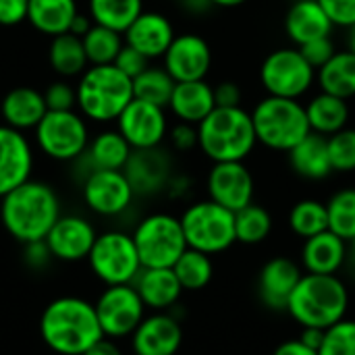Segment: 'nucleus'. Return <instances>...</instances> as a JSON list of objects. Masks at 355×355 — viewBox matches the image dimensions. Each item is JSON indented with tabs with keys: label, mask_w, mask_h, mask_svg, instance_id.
<instances>
[{
	"label": "nucleus",
	"mask_w": 355,
	"mask_h": 355,
	"mask_svg": "<svg viewBox=\"0 0 355 355\" xmlns=\"http://www.w3.org/2000/svg\"><path fill=\"white\" fill-rule=\"evenodd\" d=\"M29 0H0V25L12 27L27 21Z\"/></svg>",
	"instance_id": "09e8293b"
},
{
	"label": "nucleus",
	"mask_w": 355,
	"mask_h": 355,
	"mask_svg": "<svg viewBox=\"0 0 355 355\" xmlns=\"http://www.w3.org/2000/svg\"><path fill=\"white\" fill-rule=\"evenodd\" d=\"M87 156L92 162V168H104V171H123L131 158L133 148L123 137L119 129H106L98 133L94 139H89Z\"/></svg>",
	"instance_id": "2f4dec72"
},
{
	"label": "nucleus",
	"mask_w": 355,
	"mask_h": 355,
	"mask_svg": "<svg viewBox=\"0 0 355 355\" xmlns=\"http://www.w3.org/2000/svg\"><path fill=\"white\" fill-rule=\"evenodd\" d=\"M300 52L304 54V58L318 71L320 67H324L335 54H337V48L333 44V37H318V40H312L304 46H297Z\"/></svg>",
	"instance_id": "c03bdc74"
},
{
	"label": "nucleus",
	"mask_w": 355,
	"mask_h": 355,
	"mask_svg": "<svg viewBox=\"0 0 355 355\" xmlns=\"http://www.w3.org/2000/svg\"><path fill=\"white\" fill-rule=\"evenodd\" d=\"M258 144L275 152H289L308 133H312L306 104L291 98L266 96L252 110Z\"/></svg>",
	"instance_id": "423d86ee"
},
{
	"label": "nucleus",
	"mask_w": 355,
	"mask_h": 355,
	"mask_svg": "<svg viewBox=\"0 0 355 355\" xmlns=\"http://www.w3.org/2000/svg\"><path fill=\"white\" fill-rule=\"evenodd\" d=\"M116 129L133 150H150L158 148L168 135V121L162 106L133 98L116 119Z\"/></svg>",
	"instance_id": "4468645a"
},
{
	"label": "nucleus",
	"mask_w": 355,
	"mask_h": 355,
	"mask_svg": "<svg viewBox=\"0 0 355 355\" xmlns=\"http://www.w3.org/2000/svg\"><path fill=\"white\" fill-rule=\"evenodd\" d=\"M349 289L339 275H310L306 272L295 287L287 314L304 329H331L347 316Z\"/></svg>",
	"instance_id": "7ed1b4c3"
},
{
	"label": "nucleus",
	"mask_w": 355,
	"mask_h": 355,
	"mask_svg": "<svg viewBox=\"0 0 355 355\" xmlns=\"http://www.w3.org/2000/svg\"><path fill=\"white\" fill-rule=\"evenodd\" d=\"M208 198L231 212H239L254 202L256 183L243 162H214L208 173Z\"/></svg>",
	"instance_id": "2eb2a0df"
},
{
	"label": "nucleus",
	"mask_w": 355,
	"mask_h": 355,
	"mask_svg": "<svg viewBox=\"0 0 355 355\" xmlns=\"http://www.w3.org/2000/svg\"><path fill=\"white\" fill-rule=\"evenodd\" d=\"M87 264L94 277L106 287L133 285L144 268L133 237L123 231L100 233L89 250Z\"/></svg>",
	"instance_id": "1a4fd4ad"
},
{
	"label": "nucleus",
	"mask_w": 355,
	"mask_h": 355,
	"mask_svg": "<svg viewBox=\"0 0 355 355\" xmlns=\"http://www.w3.org/2000/svg\"><path fill=\"white\" fill-rule=\"evenodd\" d=\"M168 108L177 116V121L189 123V125H200L216 108L214 87L206 79L181 81L175 85Z\"/></svg>",
	"instance_id": "a878e982"
},
{
	"label": "nucleus",
	"mask_w": 355,
	"mask_h": 355,
	"mask_svg": "<svg viewBox=\"0 0 355 355\" xmlns=\"http://www.w3.org/2000/svg\"><path fill=\"white\" fill-rule=\"evenodd\" d=\"M289 227L302 239H310V237L327 231L329 229L327 204H322L318 200H300L289 210Z\"/></svg>",
	"instance_id": "58836bf2"
},
{
	"label": "nucleus",
	"mask_w": 355,
	"mask_h": 355,
	"mask_svg": "<svg viewBox=\"0 0 355 355\" xmlns=\"http://www.w3.org/2000/svg\"><path fill=\"white\" fill-rule=\"evenodd\" d=\"M304 272L297 262L285 256L270 258L258 275L260 302L272 312H287L289 300L300 285Z\"/></svg>",
	"instance_id": "6ab92c4d"
},
{
	"label": "nucleus",
	"mask_w": 355,
	"mask_h": 355,
	"mask_svg": "<svg viewBox=\"0 0 355 355\" xmlns=\"http://www.w3.org/2000/svg\"><path fill=\"white\" fill-rule=\"evenodd\" d=\"M198 135L200 150L212 162H243L258 144L252 112L241 106H216L198 125Z\"/></svg>",
	"instance_id": "20e7f679"
},
{
	"label": "nucleus",
	"mask_w": 355,
	"mask_h": 355,
	"mask_svg": "<svg viewBox=\"0 0 355 355\" xmlns=\"http://www.w3.org/2000/svg\"><path fill=\"white\" fill-rule=\"evenodd\" d=\"M175 27L171 19L158 10H144L123 33L125 44L139 50L144 56L162 58L175 40Z\"/></svg>",
	"instance_id": "4be33fe9"
},
{
	"label": "nucleus",
	"mask_w": 355,
	"mask_h": 355,
	"mask_svg": "<svg viewBox=\"0 0 355 355\" xmlns=\"http://www.w3.org/2000/svg\"><path fill=\"white\" fill-rule=\"evenodd\" d=\"M48 60H50V67L62 77L83 75V71L89 64L81 37H77L69 31L52 37L50 48H48Z\"/></svg>",
	"instance_id": "473e14b6"
},
{
	"label": "nucleus",
	"mask_w": 355,
	"mask_h": 355,
	"mask_svg": "<svg viewBox=\"0 0 355 355\" xmlns=\"http://www.w3.org/2000/svg\"><path fill=\"white\" fill-rule=\"evenodd\" d=\"M181 227L187 239V248L208 256L223 254L237 243L235 212L212 202L210 198L187 206L181 214Z\"/></svg>",
	"instance_id": "0eeeda50"
},
{
	"label": "nucleus",
	"mask_w": 355,
	"mask_h": 355,
	"mask_svg": "<svg viewBox=\"0 0 355 355\" xmlns=\"http://www.w3.org/2000/svg\"><path fill=\"white\" fill-rule=\"evenodd\" d=\"M133 287L137 289L144 306L154 312L171 310L183 293L173 268H141L133 281Z\"/></svg>",
	"instance_id": "393cba45"
},
{
	"label": "nucleus",
	"mask_w": 355,
	"mask_h": 355,
	"mask_svg": "<svg viewBox=\"0 0 355 355\" xmlns=\"http://www.w3.org/2000/svg\"><path fill=\"white\" fill-rule=\"evenodd\" d=\"M119 71H123L127 77H131V79H135L137 75H141L148 67H150V58L148 56H144L139 50H135V48H131V46H123L121 48V52H119V56L114 58V62H112Z\"/></svg>",
	"instance_id": "a18cd8bd"
},
{
	"label": "nucleus",
	"mask_w": 355,
	"mask_h": 355,
	"mask_svg": "<svg viewBox=\"0 0 355 355\" xmlns=\"http://www.w3.org/2000/svg\"><path fill=\"white\" fill-rule=\"evenodd\" d=\"M42 94L48 110H73L77 106V87L67 81H54Z\"/></svg>",
	"instance_id": "37998d69"
},
{
	"label": "nucleus",
	"mask_w": 355,
	"mask_h": 355,
	"mask_svg": "<svg viewBox=\"0 0 355 355\" xmlns=\"http://www.w3.org/2000/svg\"><path fill=\"white\" fill-rule=\"evenodd\" d=\"M272 355H318L316 349H312V347H308L306 343H302L300 339H289V341H285V343H281Z\"/></svg>",
	"instance_id": "603ef678"
},
{
	"label": "nucleus",
	"mask_w": 355,
	"mask_h": 355,
	"mask_svg": "<svg viewBox=\"0 0 355 355\" xmlns=\"http://www.w3.org/2000/svg\"><path fill=\"white\" fill-rule=\"evenodd\" d=\"M260 81L268 96L300 100L312 89L316 69L304 58L297 46L277 48L262 60Z\"/></svg>",
	"instance_id": "9d476101"
},
{
	"label": "nucleus",
	"mask_w": 355,
	"mask_h": 355,
	"mask_svg": "<svg viewBox=\"0 0 355 355\" xmlns=\"http://www.w3.org/2000/svg\"><path fill=\"white\" fill-rule=\"evenodd\" d=\"M85 56L89 64H112L119 56L121 48L125 46L123 33L108 29L104 25H92V29L81 37Z\"/></svg>",
	"instance_id": "4c0bfd02"
},
{
	"label": "nucleus",
	"mask_w": 355,
	"mask_h": 355,
	"mask_svg": "<svg viewBox=\"0 0 355 355\" xmlns=\"http://www.w3.org/2000/svg\"><path fill=\"white\" fill-rule=\"evenodd\" d=\"M33 150L23 131L0 125V198L31 179Z\"/></svg>",
	"instance_id": "a211bd4d"
},
{
	"label": "nucleus",
	"mask_w": 355,
	"mask_h": 355,
	"mask_svg": "<svg viewBox=\"0 0 355 355\" xmlns=\"http://www.w3.org/2000/svg\"><path fill=\"white\" fill-rule=\"evenodd\" d=\"M168 139L177 152H191V150L200 148L198 125H189V123L179 121L173 129H168Z\"/></svg>",
	"instance_id": "de8ad7c7"
},
{
	"label": "nucleus",
	"mask_w": 355,
	"mask_h": 355,
	"mask_svg": "<svg viewBox=\"0 0 355 355\" xmlns=\"http://www.w3.org/2000/svg\"><path fill=\"white\" fill-rule=\"evenodd\" d=\"M175 85L177 81L168 75L164 67H148L141 75L133 79V98L168 108Z\"/></svg>",
	"instance_id": "c9c22d12"
},
{
	"label": "nucleus",
	"mask_w": 355,
	"mask_h": 355,
	"mask_svg": "<svg viewBox=\"0 0 355 355\" xmlns=\"http://www.w3.org/2000/svg\"><path fill=\"white\" fill-rule=\"evenodd\" d=\"M131 237L144 268H173L187 250L181 218L166 212H154L141 218Z\"/></svg>",
	"instance_id": "6e6552de"
},
{
	"label": "nucleus",
	"mask_w": 355,
	"mask_h": 355,
	"mask_svg": "<svg viewBox=\"0 0 355 355\" xmlns=\"http://www.w3.org/2000/svg\"><path fill=\"white\" fill-rule=\"evenodd\" d=\"M329 231L352 243L355 239V187L339 189L327 202Z\"/></svg>",
	"instance_id": "ea45409f"
},
{
	"label": "nucleus",
	"mask_w": 355,
	"mask_h": 355,
	"mask_svg": "<svg viewBox=\"0 0 355 355\" xmlns=\"http://www.w3.org/2000/svg\"><path fill=\"white\" fill-rule=\"evenodd\" d=\"M318 355H355V320L343 318L327 329Z\"/></svg>",
	"instance_id": "79ce46f5"
},
{
	"label": "nucleus",
	"mask_w": 355,
	"mask_h": 355,
	"mask_svg": "<svg viewBox=\"0 0 355 355\" xmlns=\"http://www.w3.org/2000/svg\"><path fill=\"white\" fill-rule=\"evenodd\" d=\"M320 92L349 100L355 96V54L352 50H337V54L316 71Z\"/></svg>",
	"instance_id": "7c9ffc66"
},
{
	"label": "nucleus",
	"mask_w": 355,
	"mask_h": 355,
	"mask_svg": "<svg viewBox=\"0 0 355 355\" xmlns=\"http://www.w3.org/2000/svg\"><path fill=\"white\" fill-rule=\"evenodd\" d=\"M335 27H354L355 25V0H318Z\"/></svg>",
	"instance_id": "49530a36"
},
{
	"label": "nucleus",
	"mask_w": 355,
	"mask_h": 355,
	"mask_svg": "<svg viewBox=\"0 0 355 355\" xmlns=\"http://www.w3.org/2000/svg\"><path fill=\"white\" fill-rule=\"evenodd\" d=\"M33 131L37 148L58 162L79 158L89 146L85 116L75 110H48Z\"/></svg>",
	"instance_id": "9b49d317"
},
{
	"label": "nucleus",
	"mask_w": 355,
	"mask_h": 355,
	"mask_svg": "<svg viewBox=\"0 0 355 355\" xmlns=\"http://www.w3.org/2000/svg\"><path fill=\"white\" fill-rule=\"evenodd\" d=\"M306 114L310 129L314 133H320L324 137L341 131L347 127L349 121V104L343 98L331 96L327 92H320L312 96L306 104Z\"/></svg>",
	"instance_id": "c756f323"
},
{
	"label": "nucleus",
	"mask_w": 355,
	"mask_h": 355,
	"mask_svg": "<svg viewBox=\"0 0 355 355\" xmlns=\"http://www.w3.org/2000/svg\"><path fill=\"white\" fill-rule=\"evenodd\" d=\"M212 6H218V8H235V6H241L245 4L248 0H210Z\"/></svg>",
	"instance_id": "4d7b16f0"
},
{
	"label": "nucleus",
	"mask_w": 355,
	"mask_h": 355,
	"mask_svg": "<svg viewBox=\"0 0 355 355\" xmlns=\"http://www.w3.org/2000/svg\"><path fill=\"white\" fill-rule=\"evenodd\" d=\"M127 175L135 196H150L158 193L168 187L173 175V160L168 152L160 146L150 150H133L127 166L123 168Z\"/></svg>",
	"instance_id": "412c9836"
},
{
	"label": "nucleus",
	"mask_w": 355,
	"mask_h": 355,
	"mask_svg": "<svg viewBox=\"0 0 355 355\" xmlns=\"http://www.w3.org/2000/svg\"><path fill=\"white\" fill-rule=\"evenodd\" d=\"M94 306L102 333L108 339L131 337L133 331L146 318V310H148L133 285L106 287Z\"/></svg>",
	"instance_id": "f8f14e48"
},
{
	"label": "nucleus",
	"mask_w": 355,
	"mask_h": 355,
	"mask_svg": "<svg viewBox=\"0 0 355 355\" xmlns=\"http://www.w3.org/2000/svg\"><path fill=\"white\" fill-rule=\"evenodd\" d=\"M135 198V191L123 171L92 168L83 181V202L100 216L123 214Z\"/></svg>",
	"instance_id": "ddd939ff"
},
{
	"label": "nucleus",
	"mask_w": 355,
	"mask_h": 355,
	"mask_svg": "<svg viewBox=\"0 0 355 355\" xmlns=\"http://www.w3.org/2000/svg\"><path fill=\"white\" fill-rule=\"evenodd\" d=\"M77 12L75 0H29L27 21L40 33L54 37L69 31Z\"/></svg>",
	"instance_id": "c85d7f7f"
},
{
	"label": "nucleus",
	"mask_w": 355,
	"mask_h": 355,
	"mask_svg": "<svg viewBox=\"0 0 355 355\" xmlns=\"http://www.w3.org/2000/svg\"><path fill=\"white\" fill-rule=\"evenodd\" d=\"M60 216L56 191L44 181H25L0 198V220L6 233L25 243L42 241Z\"/></svg>",
	"instance_id": "f03ea898"
},
{
	"label": "nucleus",
	"mask_w": 355,
	"mask_h": 355,
	"mask_svg": "<svg viewBox=\"0 0 355 355\" xmlns=\"http://www.w3.org/2000/svg\"><path fill=\"white\" fill-rule=\"evenodd\" d=\"M272 233V216L260 204H248L239 212H235V237L237 243L258 245L268 239Z\"/></svg>",
	"instance_id": "e433bc0d"
},
{
	"label": "nucleus",
	"mask_w": 355,
	"mask_h": 355,
	"mask_svg": "<svg viewBox=\"0 0 355 355\" xmlns=\"http://www.w3.org/2000/svg\"><path fill=\"white\" fill-rule=\"evenodd\" d=\"M173 272L177 275L183 291H202L214 277V264L208 254L187 248L173 264Z\"/></svg>",
	"instance_id": "f704fd0d"
},
{
	"label": "nucleus",
	"mask_w": 355,
	"mask_h": 355,
	"mask_svg": "<svg viewBox=\"0 0 355 355\" xmlns=\"http://www.w3.org/2000/svg\"><path fill=\"white\" fill-rule=\"evenodd\" d=\"M40 337L58 355H83L104 339L96 306L87 300L64 295L50 302L40 316Z\"/></svg>",
	"instance_id": "f257e3e1"
},
{
	"label": "nucleus",
	"mask_w": 355,
	"mask_h": 355,
	"mask_svg": "<svg viewBox=\"0 0 355 355\" xmlns=\"http://www.w3.org/2000/svg\"><path fill=\"white\" fill-rule=\"evenodd\" d=\"M133 100V79L114 64H92L77 83V106L94 123H110Z\"/></svg>",
	"instance_id": "39448f33"
},
{
	"label": "nucleus",
	"mask_w": 355,
	"mask_h": 355,
	"mask_svg": "<svg viewBox=\"0 0 355 355\" xmlns=\"http://www.w3.org/2000/svg\"><path fill=\"white\" fill-rule=\"evenodd\" d=\"M183 343L181 322L168 312H154L131 335L135 355H177Z\"/></svg>",
	"instance_id": "aec40b11"
},
{
	"label": "nucleus",
	"mask_w": 355,
	"mask_h": 355,
	"mask_svg": "<svg viewBox=\"0 0 355 355\" xmlns=\"http://www.w3.org/2000/svg\"><path fill=\"white\" fill-rule=\"evenodd\" d=\"M92 25H94V21H92L89 15L77 12L75 19H73V23H71V27H69V33H73V35H77V37H83V35L92 29Z\"/></svg>",
	"instance_id": "6e6d98bb"
},
{
	"label": "nucleus",
	"mask_w": 355,
	"mask_h": 355,
	"mask_svg": "<svg viewBox=\"0 0 355 355\" xmlns=\"http://www.w3.org/2000/svg\"><path fill=\"white\" fill-rule=\"evenodd\" d=\"M96 237L98 233L87 218L77 214H60L44 241L54 260L79 262L87 260Z\"/></svg>",
	"instance_id": "f3484780"
},
{
	"label": "nucleus",
	"mask_w": 355,
	"mask_h": 355,
	"mask_svg": "<svg viewBox=\"0 0 355 355\" xmlns=\"http://www.w3.org/2000/svg\"><path fill=\"white\" fill-rule=\"evenodd\" d=\"M335 25L318 0H295L285 12V33L295 46L318 37H331Z\"/></svg>",
	"instance_id": "5701e85b"
},
{
	"label": "nucleus",
	"mask_w": 355,
	"mask_h": 355,
	"mask_svg": "<svg viewBox=\"0 0 355 355\" xmlns=\"http://www.w3.org/2000/svg\"><path fill=\"white\" fill-rule=\"evenodd\" d=\"M352 258H354V262H355V239L352 241Z\"/></svg>",
	"instance_id": "bf43d9fd"
},
{
	"label": "nucleus",
	"mask_w": 355,
	"mask_h": 355,
	"mask_svg": "<svg viewBox=\"0 0 355 355\" xmlns=\"http://www.w3.org/2000/svg\"><path fill=\"white\" fill-rule=\"evenodd\" d=\"M241 87L235 81H220L214 87V100L220 108H237L241 106Z\"/></svg>",
	"instance_id": "3c124183"
},
{
	"label": "nucleus",
	"mask_w": 355,
	"mask_h": 355,
	"mask_svg": "<svg viewBox=\"0 0 355 355\" xmlns=\"http://www.w3.org/2000/svg\"><path fill=\"white\" fill-rule=\"evenodd\" d=\"M162 67L168 75L181 81H200L212 69V50L210 44L198 33H179L162 56Z\"/></svg>",
	"instance_id": "dca6fc26"
},
{
	"label": "nucleus",
	"mask_w": 355,
	"mask_h": 355,
	"mask_svg": "<svg viewBox=\"0 0 355 355\" xmlns=\"http://www.w3.org/2000/svg\"><path fill=\"white\" fill-rule=\"evenodd\" d=\"M83 355H123V352H121V347L112 339L104 337L98 343H94Z\"/></svg>",
	"instance_id": "5fc2aeb1"
},
{
	"label": "nucleus",
	"mask_w": 355,
	"mask_h": 355,
	"mask_svg": "<svg viewBox=\"0 0 355 355\" xmlns=\"http://www.w3.org/2000/svg\"><path fill=\"white\" fill-rule=\"evenodd\" d=\"M329 139V156L335 173H354L355 171V129L345 127Z\"/></svg>",
	"instance_id": "a19ab883"
},
{
	"label": "nucleus",
	"mask_w": 355,
	"mask_h": 355,
	"mask_svg": "<svg viewBox=\"0 0 355 355\" xmlns=\"http://www.w3.org/2000/svg\"><path fill=\"white\" fill-rule=\"evenodd\" d=\"M347 241L327 229L310 239H304L302 266L310 275H339L347 262Z\"/></svg>",
	"instance_id": "b1692460"
},
{
	"label": "nucleus",
	"mask_w": 355,
	"mask_h": 355,
	"mask_svg": "<svg viewBox=\"0 0 355 355\" xmlns=\"http://www.w3.org/2000/svg\"><path fill=\"white\" fill-rule=\"evenodd\" d=\"M347 50H352L355 54V25L349 27V33H347Z\"/></svg>",
	"instance_id": "13d9d810"
},
{
	"label": "nucleus",
	"mask_w": 355,
	"mask_h": 355,
	"mask_svg": "<svg viewBox=\"0 0 355 355\" xmlns=\"http://www.w3.org/2000/svg\"><path fill=\"white\" fill-rule=\"evenodd\" d=\"M23 258H25V264L31 268V270H42L50 264L52 254L46 245V241H31V243H25V252H23Z\"/></svg>",
	"instance_id": "8fccbe9b"
},
{
	"label": "nucleus",
	"mask_w": 355,
	"mask_h": 355,
	"mask_svg": "<svg viewBox=\"0 0 355 355\" xmlns=\"http://www.w3.org/2000/svg\"><path fill=\"white\" fill-rule=\"evenodd\" d=\"M289 164L295 175L308 181H322L331 177L333 164L329 156V139L320 133H308L289 152Z\"/></svg>",
	"instance_id": "cd10ccee"
},
{
	"label": "nucleus",
	"mask_w": 355,
	"mask_h": 355,
	"mask_svg": "<svg viewBox=\"0 0 355 355\" xmlns=\"http://www.w3.org/2000/svg\"><path fill=\"white\" fill-rule=\"evenodd\" d=\"M324 329H316V327H304L302 329V335L297 337L302 343H306L308 347H312V349H320L322 347V341H324Z\"/></svg>",
	"instance_id": "864d4df0"
},
{
	"label": "nucleus",
	"mask_w": 355,
	"mask_h": 355,
	"mask_svg": "<svg viewBox=\"0 0 355 355\" xmlns=\"http://www.w3.org/2000/svg\"><path fill=\"white\" fill-rule=\"evenodd\" d=\"M173 2H185V0H173Z\"/></svg>",
	"instance_id": "052dcab7"
},
{
	"label": "nucleus",
	"mask_w": 355,
	"mask_h": 355,
	"mask_svg": "<svg viewBox=\"0 0 355 355\" xmlns=\"http://www.w3.org/2000/svg\"><path fill=\"white\" fill-rule=\"evenodd\" d=\"M46 112H48V106H46L44 94L25 85L10 89L0 102V114L4 119V125L17 131L35 129Z\"/></svg>",
	"instance_id": "bb28decb"
},
{
	"label": "nucleus",
	"mask_w": 355,
	"mask_h": 355,
	"mask_svg": "<svg viewBox=\"0 0 355 355\" xmlns=\"http://www.w3.org/2000/svg\"><path fill=\"white\" fill-rule=\"evenodd\" d=\"M87 8V15L96 25L125 33L127 27L144 12V0H89Z\"/></svg>",
	"instance_id": "72a5a7b5"
},
{
	"label": "nucleus",
	"mask_w": 355,
	"mask_h": 355,
	"mask_svg": "<svg viewBox=\"0 0 355 355\" xmlns=\"http://www.w3.org/2000/svg\"><path fill=\"white\" fill-rule=\"evenodd\" d=\"M291 2H295V0H291Z\"/></svg>",
	"instance_id": "680f3d73"
}]
</instances>
